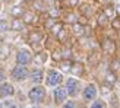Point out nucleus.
<instances>
[{"label":"nucleus","mask_w":120,"mask_h":108,"mask_svg":"<svg viewBox=\"0 0 120 108\" xmlns=\"http://www.w3.org/2000/svg\"><path fill=\"white\" fill-rule=\"evenodd\" d=\"M47 37V32L41 26H34L31 28L25 35V41L28 47L32 50V53H37L44 48V40Z\"/></svg>","instance_id":"f257e3e1"},{"label":"nucleus","mask_w":120,"mask_h":108,"mask_svg":"<svg viewBox=\"0 0 120 108\" xmlns=\"http://www.w3.org/2000/svg\"><path fill=\"white\" fill-rule=\"evenodd\" d=\"M100 7L94 4L92 0H82L81 4L76 7V12L81 18V22L83 23H91V19H94L95 13L98 12Z\"/></svg>","instance_id":"f03ea898"},{"label":"nucleus","mask_w":120,"mask_h":108,"mask_svg":"<svg viewBox=\"0 0 120 108\" xmlns=\"http://www.w3.org/2000/svg\"><path fill=\"white\" fill-rule=\"evenodd\" d=\"M64 77L66 76L57 67H45V76H44V83H43V85L47 89H49V88L53 89V88H56V86L63 85Z\"/></svg>","instance_id":"7ed1b4c3"},{"label":"nucleus","mask_w":120,"mask_h":108,"mask_svg":"<svg viewBox=\"0 0 120 108\" xmlns=\"http://www.w3.org/2000/svg\"><path fill=\"white\" fill-rule=\"evenodd\" d=\"M83 85L85 83H83L82 79H78V77H73V76H66L63 82V86L68 91L69 98H73V99H78V97H81Z\"/></svg>","instance_id":"20e7f679"},{"label":"nucleus","mask_w":120,"mask_h":108,"mask_svg":"<svg viewBox=\"0 0 120 108\" xmlns=\"http://www.w3.org/2000/svg\"><path fill=\"white\" fill-rule=\"evenodd\" d=\"M49 89L44 85H32L26 92V98L31 104H43L47 99Z\"/></svg>","instance_id":"39448f33"},{"label":"nucleus","mask_w":120,"mask_h":108,"mask_svg":"<svg viewBox=\"0 0 120 108\" xmlns=\"http://www.w3.org/2000/svg\"><path fill=\"white\" fill-rule=\"evenodd\" d=\"M98 48L101 50L103 56L114 57L117 54V40L111 38L110 35H104L101 40H98Z\"/></svg>","instance_id":"423d86ee"},{"label":"nucleus","mask_w":120,"mask_h":108,"mask_svg":"<svg viewBox=\"0 0 120 108\" xmlns=\"http://www.w3.org/2000/svg\"><path fill=\"white\" fill-rule=\"evenodd\" d=\"M98 94H100V88L95 82H86L82 88V92H81V99L83 104H89L92 102L94 99L98 98Z\"/></svg>","instance_id":"0eeeda50"},{"label":"nucleus","mask_w":120,"mask_h":108,"mask_svg":"<svg viewBox=\"0 0 120 108\" xmlns=\"http://www.w3.org/2000/svg\"><path fill=\"white\" fill-rule=\"evenodd\" d=\"M28 75H29V66L15 64L9 72V79L13 83H23L28 80Z\"/></svg>","instance_id":"6e6552de"},{"label":"nucleus","mask_w":120,"mask_h":108,"mask_svg":"<svg viewBox=\"0 0 120 108\" xmlns=\"http://www.w3.org/2000/svg\"><path fill=\"white\" fill-rule=\"evenodd\" d=\"M34 53L29 47H19L15 51V64L19 66H31Z\"/></svg>","instance_id":"1a4fd4ad"},{"label":"nucleus","mask_w":120,"mask_h":108,"mask_svg":"<svg viewBox=\"0 0 120 108\" xmlns=\"http://www.w3.org/2000/svg\"><path fill=\"white\" fill-rule=\"evenodd\" d=\"M69 76H73V77H78V79H85L88 76V67L85 61L82 60H73L72 61V67H70V72H69Z\"/></svg>","instance_id":"9d476101"},{"label":"nucleus","mask_w":120,"mask_h":108,"mask_svg":"<svg viewBox=\"0 0 120 108\" xmlns=\"http://www.w3.org/2000/svg\"><path fill=\"white\" fill-rule=\"evenodd\" d=\"M51 99H53V104L56 107H62L66 101L69 99V95H68V91H66V88L63 85L60 86H56L51 89Z\"/></svg>","instance_id":"9b49d317"},{"label":"nucleus","mask_w":120,"mask_h":108,"mask_svg":"<svg viewBox=\"0 0 120 108\" xmlns=\"http://www.w3.org/2000/svg\"><path fill=\"white\" fill-rule=\"evenodd\" d=\"M21 19L26 25V28H34V26H40V23H41V15L35 13L34 10L26 7V10L23 12V15H22Z\"/></svg>","instance_id":"f8f14e48"},{"label":"nucleus","mask_w":120,"mask_h":108,"mask_svg":"<svg viewBox=\"0 0 120 108\" xmlns=\"http://www.w3.org/2000/svg\"><path fill=\"white\" fill-rule=\"evenodd\" d=\"M44 76H45V69L44 67H34L29 66V75L28 80L32 85H43L44 83Z\"/></svg>","instance_id":"ddd939ff"},{"label":"nucleus","mask_w":120,"mask_h":108,"mask_svg":"<svg viewBox=\"0 0 120 108\" xmlns=\"http://www.w3.org/2000/svg\"><path fill=\"white\" fill-rule=\"evenodd\" d=\"M49 61H50V53L45 48H43V50H40L37 53H34L31 66H34V67H44L45 69V66H47Z\"/></svg>","instance_id":"4468645a"},{"label":"nucleus","mask_w":120,"mask_h":108,"mask_svg":"<svg viewBox=\"0 0 120 108\" xmlns=\"http://www.w3.org/2000/svg\"><path fill=\"white\" fill-rule=\"evenodd\" d=\"M15 95H16V88L13 82L6 80L3 83H0V99H9Z\"/></svg>","instance_id":"2eb2a0df"},{"label":"nucleus","mask_w":120,"mask_h":108,"mask_svg":"<svg viewBox=\"0 0 120 108\" xmlns=\"http://www.w3.org/2000/svg\"><path fill=\"white\" fill-rule=\"evenodd\" d=\"M59 21H62L66 26H70V25H73V23L79 22L81 18H79L76 10H62V15H60Z\"/></svg>","instance_id":"dca6fc26"},{"label":"nucleus","mask_w":120,"mask_h":108,"mask_svg":"<svg viewBox=\"0 0 120 108\" xmlns=\"http://www.w3.org/2000/svg\"><path fill=\"white\" fill-rule=\"evenodd\" d=\"M28 9H31V10L35 12V13H38V15H41V16H44L47 12H49L50 6L47 4L44 0H31V2L28 3Z\"/></svg>","instance_id":"f3484780"},{"label":"nucleus","mask_w":120,"mask_h":108,"mask_svg":"<svg viewBox=\"0 0 120 108\" xmlns=\"http://www.w3.org/2000/svg\"><path fill=\"white\" fill-rule=\"evenodd\" d=\"M94 21H95V26L100 28V29H107V28H109V25H110V21L107 19V16H105L100 9H98L97 13H95Z\"/></svg>","instance_id":"a211bd4d"},{"label":"nucleus","mask_w":120,"mask_h":108,"mask_svg":"<svg viewBox=\"0 0 120 108\" xmlns=\"http://www.w3.org/2000/svg\"><path fill=\"white\" fill-rule=\"evenodd\" d=\"M9 25H10V31L13 32H23L26 29V25L22 22L21 18H12L9 21Z\"/></svg>","instance_id":"6ab92c4d"},{"label":"nucleus","mask_w":120,"mask_h":108,"mask_svg":"<svg viewBox=\"0 0 120 108\" xmlns=\"http://www.w3.org/2000/svg\"><path fill=\"white\" fill-rule=\"evenodd\" d=\"M100 10L107 16V19H109V21H111L113 18L117 16V13H116V4H113V3H105V4H103L100 7Z\"/></svg>","instance_id":"aec40b11"},{"label":"nucleus","mask_w":120,"mask_h":108,"mask_svg":"<svg viewBox=\"0 0 120 108\" xmlns=\"http://www.w3.org/2000/svg\"><path fill=\"white\" fill-rule=\"evenodd\" d=\"M82 0H63V2L57 3L59 7L62 10H76V7L81 4Z\"/></svg>","instance_id":"412c9836"},{"label":"nucleus","mask_w":120,"mask_h":108,"mask_svg":"<svg viewBox=\"0 0 120 108\" xmlns=\"http://www.w3.org/2000/svg\"><path fill=\"white\" fill-rule=\"evenodd\" d=\"M25 10H26V7L23 4H13L9 9V13H10L12 18H22V15H23Z\"/></svg>","instance_id":"4be33fe9"},{"label":"nucleus","mask_w":120,"mask_h":108,"mask_svg":"<svg viewBox=\"0 0 120 108\" xmlns=\"http://www.w3.org/2000/svg\"><path fill=\"white\" fill-rule=\"evenodd\" d=\"M72 61L73 60H62L60 63H57V69L62 72V73L66 76V75H69V72H70V67H72Z\"/></svg>","instance_id":"5701e85b"},{"label":"nucleus","mask_w":120,"mask_h":108,"mask_svg":"<svg viewBox=\"0 0 120 108\" xmlns=\"http://www.w3.org/2000/svg\"><path fill=\"white\" fill-rule=\"evenodd\" d=\"M66 25H64V23L62 22V21H57L56 23H54V25H53L50 29H49V32H47V35H50V37H57V35H59V32L60 31H62V29L64 28Z\"/></svg>","instance_id":"b1692460"},{"label":"nucleus","mask_w":120,"mask_h":108,"mask_svg":"<svg viewBox=\"0 0 120 108\" xmlns=\"http://www.w3.org/2000/svg\"><path fill=\"white\" fill-rule=\"evenodd\" d=\"M89 108H110V107L104 98H97L92 102H89Z\"/></svg>","instance_id":"393cba45"},{"label":"nucleus","mask_w":120,"mask_h":108,"mask_svg":"<svg viewBox=\"0 0 120 108\" xmlns=\"http://www.w3.org/2000/svg\"><path fill=\"white\" fill-rule=\"evenodd\" d=\"M109 28L111 29V31H114L116 34H120V16L113 18V19L110 21V25H109Z\"/></svg>","instance_id":"a878e982"},{"label":"nucleus","mask_w":120,"mask_h":108,"mask_svg":"<svg viewBox=\"0 0 120 108\" xmlns=\"http://www.w3.org/2000/svg\"><path fill=\"white\" fill-rule=\"evenodd\" d=\"M59 108H81V104H79V101H78V99L69 98L62 107H59Z\"/></svg>","instance_id":"bb28decb"},{"label":"nucleus","mask_w":120,"mask_h":108,"mask_svg":"<svg viewBox=\"0 0 120 108\" xmlns=\"http://www.w3.org/2000/svg\"><path fill=\"white\" fill-rule=\"evenodd\" d=\"M10 31V25H9V21L6 19H0V34H6Z\"/></svg>","instance_id":"cd10ccee"},{"label":"nucleus","mask_w":120,"mask_h":108,"mask_svg":"<svg viewBox=\"0 0 120 108\" xmlns=\"http://www.w3.org/2000/svg\"><path fill=\"white\" fill-rule=\"evenodd\" d=\"M9 79V73H8V70H6L4 67H0V83H3Z\"/></svg>","instance_id":"c85d7f7f"},{"label":"nucleus","mask_w":120,"mask_h":108,"mask_svg":"<svg viewBox=\"0 0 120 108\" xmlns=\"http://www.w3.org/2000/svg\"><path fill=\"white\" fill-rule=\"evenodd\" d=\"M44 2H45L47 4H49V6H53V4L56 3V0H44Z\"/></svg>","instance_id":"c756f323"},{"label":"nucleus","mask_w":120,"mask_h":108,"mask_svg":"<svg viewBox=\"0 0 120 108\" xmlns=\"http://www.w3.org/2000/svg\"><path fill=\"white\" fill-rule=\"evenodd\" d=\"M8 108H18V107H16V105H15V104H10V105H9V107H8Z\"/></svg>","instance_id":"7c9ffc66"},{"label":"nucleus","mask_w":120,"mask_h":108,"mask_svg":"<svg viewBox=\"0 0 120 108\" xmlns=\"http://www.w3.org/2000/svg\"><path fill=\"white\" fill-rule=\"evenodd\" d=\"M0 10H2V3H0Z\"/></svg>","instance_id":"2f4dec72"},{"label":"nucleus","mask_w":120,"mask_h":108,"mask_svg":"<svg viewBox=\"0 0 120 108\" xmlns=\"http://www.w3.org/2000/svg\"><path fill=\"white\" fill-rule=\"evenodd\" d=\"M119 99H120V94H119Z\"/></svg>","instance_id":"473e14b6"}]
</instances>
